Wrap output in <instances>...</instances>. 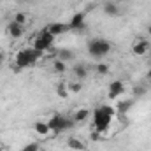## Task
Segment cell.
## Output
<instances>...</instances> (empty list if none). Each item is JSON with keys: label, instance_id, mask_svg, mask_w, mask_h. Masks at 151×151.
<instances>
[{"label": "cell", "instance_id": "cb8c5ba5", "mask_svg": "<svg viewBox=\"0 0 151 151\" xmlns=\"http://www.w3.org/2000/svg\"><path fill=\"white\" fill-rule=\"evenodd\" d=\"M4 62H5V51L0 47V63H4Z\"/></svg>", "mask_w": 151, "mask_h": 151}, {"label": "cell", "instance_id": "ba28073f", "mask_svg": "<svg viewBox=\"0 0 151 151\" xmlns=\"http://www.w3.org/2000/svg\"><path fill=\"white\" fill-rule=\"evenodd\" d=\"M5 32H7V35H9L11 39H19L21 35H23V32H25V27H21V25L11 21V23L5 27Z\"/></svg>", "mask_w": 151, "mask_h": 151}, {"label": "cell", "instance_id": "83f0119b", "mask_svg": "<svg viewBox=\"0 0 151 151\" xmlns=\"http://www.w3.org/2000/svg\"><path fill=\"white\" fill-rule=\"evenodd\" d=\"M4 151H12V150H4Z\"/></svg>", "mask_w": 151, "mask_h": 151}, {"label": "cell", "instance_id": "5bb4252c", "mask_svg": "<svg viewBox=\"0 0 151 151\" xmlns=\"http://www.w3.org/2000/svg\"><path fill=\"white\" fill-rule=\"evenodd\" d=\"M56 58L58 60H62V62H72L76 58L74 51H70V49H67V47H62V49H58V53H56Z\"/></svg>", "mask_w": 151, "mask_h": 151}, {"label": "cell", "instance_id": "d4e9b609", "mask_svg": "<svg viewBox=\"0 0 151 151\" xmlns=\"http://www.w3.org/2000/svg\"><path fill=\"white\" fill-rule=\"evenodd\" d=\"M146 79H148V81H151V67L146 70Z\"/></svg>", "mask_w": 151, "mask_h": 151}, {"label": "cell", "instance_id": "e0dca14e", "mask_svg": "<svg viewBox=\"0 0 151 151\" xmlns=\"http://www.w3.org/2000/svg\"><path fill=\"white\" fill-rule=\"evenodd\" d=\"M93 69H95V74H97V76H107V74H109V70H111V69H109V65H107V63H104V62L95 63V67H93Z\"/></svg>", "mask_w": 151, "mask_h": 151}, {"label": "cell", "instance_id": "8fae6325", "mask_svg": "<svg viewBox=\"0 0 151 151\" xmlns=\"http://www.w3.org/2000/svg\"><path fill=\"white\" fill-rule=\"evenodd\" d=\"M67 146L74 151H84L86 150V144H84L79 137H76V135H70V137L67 139Z\"/></svg>", "mask_w": 151, "mask_h": 151}, {"label": "cell", "instance_id": "9c48e42d", "mask_svg": "<svg viewBox=\"0 0 151 151\" xmlns=\"http://www.w3.org/2000/svg\"><path fill=\"white\" fill-rule=\"evenodd\" d=\"M69 27H70V30L84 28V12H76L74 16L70 18V21H69Z\"/></svg>", "mask_w": 151, "mask_h": 151}, {"label": "cell", "instance_id": "4316f807", "mask_svg": "<svg viewBox=\"0 0 151 151\" xmlns=\"http://www.w3.org/2000/svg\"><path fill=\"white\" fill-rule=\"evenodd\" d=\"M18 2H30V0H18Z\"/></svg>", "mask_w": 151, "mask_h": 151}, {"label": "cell", "instance_id": "277c9868", "mask_svg": "<svg viewBox=\"0 0 151 151\" xmlns=\"http://www.w3.org/2000/svg\"><path fill=\"white\" fill-rule=\"evenodd\" d=\"M53 40H55V35H51L47 30H42V32H39L35 39L32 40V47L39 51V53H42V51H46V49H49L51 47V44H53Z\"/></svg>", "mask_w": 151, "mask_h": 151}, {"label": "cell", "instance_id": "8992f818", "mask_svg": "<svg viewBox=\"0 0 151 151\" xmlns=\"http://www.w3.org/2000/svg\"><path fill=\"white\" fill-rule=\"evenodd\" d=\"M44 30H47L51 35H62V34H65V32H69L70 30V27H69V23H49Z\"/></svg>", "mask_w": 151, "mask_h": 151}, {"label": "cell", "instance_id": "f546056e", "mask_svg": "<svg viewBox=\"0 0 151 151\" xmlns=\"http://www.w3.org/2000/svg\"><path fill=\"white\" fill-rule=\"evenodd\" d=\"M150 63H151V60H150Z\"/></svg>", "mask_w": 151, "mask_h": 151}, {"label": "cell", "instance_id": "603a6c76", "mask_svg": "<svg viewBox=\"0 0 151 151\" xmlns=\"http://www.w3.org/2000/svg\"><path fill=\"white\" fill-rule=\"evenodd\" d=\"M144 93H146V90H144L142 86H135V88H134V95H135V97H141V95H144Z\"/></svg>", "mask_w": 151, "mask_h": 151}, {"label": "cell", "instance_id": "7402d4cb", "mask_svg": "<svg viewBox=\"0 0 151 151\" xmlns=\"http://www.w3.org/2000/svg\"><path fill=\"white\" fill-rule=\"evenodd\" d=\"M23 151H39V144L37 142H30V144L25 146V150Z\"/></svg>", "mask_w": 151, "mask_h": 151}, {"label": "cell", "instance_id": "2e32d148", "mask_svg": "<svg viewBox=\"0 0 151 151\" xmlns=\"http://www.w3.org/2000/svg\"><path fill=\"white\" fill-rule=\"evenodd\" d=\"M12 21L18 23V25H21V27H25V25L28 23V14L23 12V11H19V12H16V14L12 16Z\"/></svg>", "mask_w": 151, "mask_h": 151}, {"label": "cell", "instance_id": "9a60e30c", "mask_svg": "<svg viewBox=\"0 0 151 151\" xmlns=\"http://www.w3.org/2000/svg\"><path fill=\"white\" fill-rule=\"evenodd\" d=\"M104 12H106L107 16L114 18V16H118L121 11H119L118 4H114V2H106V4H104Z\"/></svg>", "mask_w": 151, "mask_h": 151}, {"label": "cell", "instance_id": "30bf717a", "mask_svg": "<svg viewBox=\"0 0 151 151\" xmlns=\"http://www.w3.org/2000/svg\"><path fill=\"white\" fill-rule=\"evenodd\" d=\"M88 118H90V109H86V107H77L72 113V119L76 123H84V121H88Z\"/></svg>", "mask_w": 151, "mask_h": 151}, {"label": "cell", "instance_id": "ffe728a7", "mask_svg": "<svg viewBox=\"0 0 151 151\" xmlns=\"http://www.w3.org/2000/svg\"><path fill=\"white\" fill-rule=\"evenodd\" d=\"M56 95H58L60 99H67V97H69L67 83H60V84H56Z\"/></svg>", "mask_w": 151, "mask_h": 151}, {"label": "cell", "instance_id": "3957f363", "mask_svg": "<svg viewBox=\"0 0 151 151\" xmlns=\"http://www.w3.org/2000/svg\"><path fill=\"white\" fill-rule=\"evenodd\" d=\"M37 58H39V51H35L34 47H28V49L18 51V53H16L14 62H16V65H18L19 69H23V67H28V65L35 63V62H37Z\"/></svg>", "mask_w": 151, "mask_h": 151}, {"label": "cell", "instance_id": "52a82bcc", "mask_svg": "<svg viewBox=\"0 0 151 151\" xmlns=\"http://www.w3.org/2000/svg\"><path fill=\"white\" fill-rule=\"evenodd\" d=\"M125 93V84H123V81H113L111 84H109V91H107V95H109V99H113L116 100L119 95H123Z\"/></svg>", "mask_w": 151, "mask_h": 151}, {"label": "cell", "instance_id": "7c38bea8", "mask_svg": "<svg viewBox=\"0 0 151 151\" xmlns=\"http://www.w3.org/2000/svg\"><path fill=\"white\" fill-rule=\"evenodd\" d=\"M72 72H74L77 81H83V79L88 77V67L84 63H76L74 67H72Z\"/></svg>", "mask_w": 151, "mask_h": 151}, {"label": "cell", "instance_id": "44dd1931", "mask_svg": "<svg viewBox=\"0 0 151 151\" xmlns=\"http://www.w3.org/2000/svg\"><path fill=\"white\" fill-rule=\"evenodd\" d=\"M130 107H132V102H130V100H123V102H119V104H118L116 111H118V113H127Z\"/></svg>", "mask_w": 151, "mask_h": 151}, {"label": "cell", "instance_id": "5b68a950", "mask_svg": "<svg viewBox=\"0 0 151 151\" xmlns=\"http://www.w3.org/2000/svg\"><path fill=\"white\" fill-rule=\"evenodd\" d=\"M151 51V42L148 39H135L134 40V44H132V55L134 56H139V58H142V56H146V55H150Z\"/></svg>", "mask_w": 151, "mask_h": 151}, {"label": "cell", "instance_id": "d6986e66", "mask_svg": "<svg viewBox=\"0 0 151 151\" xmlns=\"http://www.w3.org/2000/svg\"><path fill=\"white\" fill-rule=\"evenodd\" d=\"M53 70L58 72V74H63V72L67 70V63L62 62V60H58V58H55V60H53Z\"/></svg>", "mask_w": 151, "mask_h": 151}, {"label": "cell", "instance_id": "4fadbf2b", "mask_svg": "<svg viewBox=\"0 0 151 151\" xmlns=\"http://www.w3.org/2000/svg\"><path fill=\"white\" fill-rule=\"evenodd\" d=\"M34 130L37 132L40 137H46V135H49V132H51V128H49L47 121H42V119L35 121V125H34Z\"/></svg>", "mask_w": 151, "mask_h": 151}, {"label": "cell", "instance_id": "ac0fdd59", "mask_svg": "<svg viewBox=\"0 0 151 151\" xmlns=\"http://www.w3.org/2000/svg\"><path fill=\"white\" fill-rule=\"evenodd\" d=\"M67 90H69V93H81V90H83V83L81 81H70V83H67Z\"/></svg>", "mask_w": 151, "mask_h": 151}, {"label": "cell", "instance_id": "7a4b0ae2", "mask_svg": "<svg viewBox=\"0 0 151 151\" xmlns=\"http://www.w3.org/2000/svg\"><path fill=\"white\" fill-rule=\"evenodd\" d=\"M111 42L109 40H106V39H91L90 42H88V53H90V56L91 58H95V60H100V58H104V56H107L109 53H111Z\"/></svg>", "mask_w": 151, "mask_h": 151}, {"label": "cell", "instance_id": "6da1fadb", "mask_svg": "<svg viewBox=\"0 0 151 151\" xmlns=\"http://www.w3.org/2000/svg\"><path fill=\"white\" fill-rule=\"evenodd\" d=\"M114 111L113 107H109V106H102V107H99L97 111H95V118H93V121H95V128L99 130V132H106L107 128H109V125H111V121H113L114 118Z\"/></svg>", "mask_w": 151, "mask_h": 151}, {"label": "cell", "instance_id": "484cf974", "mask_svg": "<svg viewBox=\"0 0 151 151\" xmlns=\"http://www.w3.org/2000/svg\"><path fill=\"white\" fill-rule=\"evenodd\" d=\"M148 34H150V37H151V25L148 27Z\"/></svg>", "mask_w": 151, "mask_h": 151}, {"label": "cell", "instance_id": "f1b7e54d", "mask_svg": "<svg viewBox=\"0 0 151 151\" xmlns=\"http://www.w3.org/2000/svg\"><path fill=\"white\" fill-rule=\"evenodd\" d=\"M121 2H127V0H121Z\"/></svg>", "mask_w": 151, "mask_h": 151}]
</instances>
